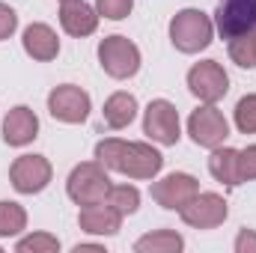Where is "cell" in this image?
I'll return each instance as SVG.
<instances>
[{
	"mask_svg": "<svg viewBox=\"0 0 256 253\" xmlns=\"http://www.w3.org/2000/svg\"><path fill=\"white\" fill-rule=\"evenodd\" d=\"M96 161L104 170L122 173V176L137 179V182L155 179L161 173V167H164V155L155 146H149V143H128V140H120V137L98 140L96 143Z\"/></svg>",
	"mask_w": 256,
	"mask_h": 253,
	"instance_id": "obj_1",
	"label": "cell"
},
{
	"mask_svg": "<svg viewBox=\"0 0 256 253\" xmlns=\"http://www.w3.org/2000/svg\"><path fill=\"white\" fill-rule=\"evenodd\" d=\"M214 39V21L202 9H179L170 18V42L182 54H200Z\"/></svg>",
	"mask_w": 256,
	"mask_h": 253,
	"instance_id": "obj_2",
	"label": "cell"
},
{
	"mask_svg": "<svg viewBox=\"0 0 256 253\" xmlns=\"http://www.w3.org/2000/svg\"><path fill=\"white\" fill-rule=\"evenodd\" d=\"M110 190V179H108V170L98 164V161H84L78 164L68 179H66V194L74 206H96V202H104Z\"/></svg>",
	"mask_w": 256,
	"mask_h": 253,
	"instance_id": "obj_3",
	"label": "cell"
},
{
	"mask_svg": "<svg viewBox=\"0 0 256 253\" xmlns=\"http://www.w3.org/2000/svg\"><path fill=\"white\" fill-rule=\"evenodd\" d=\"M98 63L104 74L116 80H128L140 72V48L128 36H104L98 42Z\"/></svg>",
	"mask_w": 256,
	"mask_h": 253,
	"instance_id": "obj_4",
	"label": "cell"
},
{
	"mask_svg": "<svg viewBox=\"0 0 256 253\" xmlns=\"http://www.w3.org/2000/svg\"><path fill=\"white\" fill-rule=\"evenodd\" d=\"M143 134L158 143V146H176L182 137V126H179V110L173 102L167 98H155L146 104L143 110Z\"/></svg>",
	"mask_w": 256,
	"mask_h": 253,
	"instance_id": "obj_5",
	"label": "cell"
},
{
	"mask_svg": "<svg viewBox=\"0 0 256 253\" xmlns=\"http://www.w3.org/2000/svg\"><path fill=\"white\" fill-rule=\"evenodd\" d=\"M48 110L57 122L80 126V122H86V116L92 110V102H90L86 90H80L74 84H60L48 92Z\"/></svg>",
	"mask_w": 256,
	"mask_h": 253,
	"instance_id": "obj_6",
	"label": "cell"
},
{
	"mask_svg": "<svg viewBox=\"0 0 256 253\" xmlns=\"http://www.w3.org/2000/svg\"><path fill=\"white\" fill-rule=\"evenodd\" d=\"M188 90L202 104H218L230 92V74L218 60H202L188 68Z\"/></svg>",
	"mask_w": 256,
	"mask_h": 253,
	"instance_id": "obj_7",
	"label": "cell"
},
{
	"mask_svg": "<svg viewBox=\"0 0 256 253\" xmlns=\"http://www.w3.org/2000/svg\"><path fill=\"white\" fill-rule=\"evenodd\" d=\"M51 161L45 155H21L9 167V182L18 194H42L51 185Z\"/></svg>",
	"mask_w": 256,
	"mask_h": 253,
	"instance_id": "obj_8",
	"label": "cell"
},
{
	"mask_svg": "<svg viewBox=\"0 0 256 253\" xmlns=\"http://www.w3.org/2000/svg\"><path fill=\"white\" fill-rule=\"evenodd\" d=\"M188 134H191V140L196 146L214 149L230 137V122L214 104H202L188 116Z\"/></svg>",
	"mask_w": 256,
	"mask_h": 253,
	"instance_id": "obj_9",
	"label": "cell"
},
{
	"mask_svg": "<svg viewBox=\"0 0 256 253\" xmlns=\"http://www.w3.org/2000/svg\"><path fill=\"white\" fill-rule=\"evenodd\" d=\"M179 214H182V220H185L188 226H194V230H214V226H220V224L226 220L230 206H226V200H224L220 194L200 190Z\"/></svg>",
	"mask_w": 256,
	"mask_h": 253,
	"instance_id": "obj_10",
	"label": "cell"
},
{
	"mask_svg": "<svg viewBox=\"0 0 256 253\" xmlns=\"http://www.w3.org/2000/svg\"><path fill=\"white\" fill-rule=\"evenodd\" d=\"M152 200L161 206V208H170V212H182L194 196L200 194V182L194 179L191 173H170L158 182H152Z\"/></svg>",
	"mask_w": 256,
	"mask_h": 253,
	"instance_id": "obj_11",
	"label": "cell"
},
{
	"mask_svg": "<svg viewBox=\"0 0 256 253\" xmlns=\"http://www.w3.org/2000/svg\"><path fill=\"white\" fill-rule=\"evenodd\" d=\"M214 27L224 39L248 33L256 27V0H220L214 12Z\"/></svg>",
	"mask_w": 256,
	"mask_h": 253,
	"instance_id": "obj_12",
	"label": "cell"
},
{
	"mask_svg": "<svg viewBox=\"0 0 256 253\" xmlns=\"http://www.w3.org/2000/svg\"><path fill=\"white\" fill-rule=\"evenodd\" d=\"M39 137V116L33 114V108L18 104L3 116V140L9 146H27Z\"/></svg>",
	"mask_w": 256,
	"mask_h": 253,
	"instance_id": "obj_13",
	"label": "cell"
},
{
	"mask_svg": "<svg viewBox=\"0 0 256 253\" xmlns=\"http://www.w3.org/2000/svg\"><path fill=\"white\" fill-rule=\"evenodd\" d=\"M78 226L86 236H116L122 230V214L116 208H110L108 202L84 206L80 214H78Z\"/></svg>",
	"mask_w": 256,
	"mask_h": 253,
	"instance_id": "obj_14",
	"label": "cell"
},
{
	"mask_svg": "<svg viewBox=\"0 0 256 253\" xmlns=\"http://www.w3.org/2000/svg\"><path fill=\"white\" fill-rule=\"evenodd\" d=\"M98 12H96V6H90V3H84V0H68L60 6V24H63V30L68 36H74V39H84V36H92L96 33V27H98Z\"/></svg>",
	"mask_w": 256,
	"mask_h": 253,
	"instance_id": "obj_15",
	"label": "cell"
},
{
	"mask_svg": "<svg viewBox=\"0 0 256 253\" xmlns=\"http://www.w3.org/2000/svg\"><path fill=\"white\" fill-rule=\"evenodd\" d=\"M21 45L27 51V57H33L36 63H51L57 54H60V39L57 33L48 27V24H30L24 27V36H21Z\"/></svg>",
	"mask_w": 256,
	"mask_h": 253,
	"instance_id": "obj_16",
	"label": "cell"
},
{
	"mask_svg": "<svg viewBox=\"0 0 256 253\" xmlns=\"http://www.w3.org/2000/svg\"><path fill=\"white\" fill-rule=\"evenodd\" d=\"M208 173L226 185V188H238L242 185V176H238V149L232 146H214L212 155H208Z\"/></svg>",
	"mask_w": 256,
	"mask_h": 253,
	"instance_id": "obj_17",
	"label": "cell"
},
{
	"mask_svg": "<svg viewBox=\"0 0 256 253\" xmlns=\"http://www.w3.org/2000/svg\"><path fill=\"white\" fill-rule=\"evenodd\" d=\"M134 116H137V98L126 92V90H120V92H114L108 102H104V110H102V120H104V126L114 128V131H120V128H128L134 122Z\"/></svg>",
	"mask_w": 256,
	"mask_h": 253,
	"instance_id": "obj_18",
	"label": "cell"
},
{
	"mask_svg": "<svg viewBox=\"0 0 256 253\" xmlns=\"http://www.w3.org/2000/svg\"><path fill=\"white\" fill-rule=\"evenodd\" d=\"M182 248H185V238L173 230H155V232L134 242L137 253H179Z\"/></svg>",
	"mask_w": 256,
	"mask_h": 253,
	"instance_id": "obj_19",
	"label": "cell"
},
{
	"mask_svg": "<svg viewBox=\"0 0 256 253\" xmlns=\"http://www.w3.org/2000/svg\"><path fill=\"white\" fill-rule=\"evenodd\" d=\"M27 230V212L24 206L12 200H0V238H15Z\"/></svg>",
	"mask_w": 256,
	"mask_h": 253,
	"instance_id": "obj_20",
	"label": "cell"
},
{
	"mask_svg": "<svg viewBox=\"0 0 256 253\" xmlns=\"http://www.w3.org/2000/svg\"><path fill=\"white\" fill-rule=\"evenodd\" d=\"M104 202L110 208H116L122 218H128V214H134L140 208V190L134 188V185H110Z\"/></svg>",
	"mask_w": 256,
	"mask_h": 253,
	"instance_id": "obj_21",
	"label": "cell"
},
{
	"mask_svg": "<svg viewBox=\"0 0 256 253\" xmlns=\"http://www.w3.org/2000/svg\"><path fill=\"white\" fill-rule=\"evenodd\" d=\"M230 60L242 68H256V36L250 30L230 39Z\"/></svg>",
	"mask_w": 256,
	"mask_h": 253,
	"instance_id": "obj_22",
	"label": "cell"
},
{
	"mask_svg": "<svg viewBox=\"0 0 256 253\" xmlns=\"http://www.w3.org/2000/svg\"><path fill=\"white\" fill-rule=\"evenodd\" d=\"M15 250L18 253H57L60 250V242H57V236H51V232H33V236L18 238Z\"/></svg>",
	"mask_w": 256,
	"mask_h": 253,
	"instance_id": "obj_23",
	"label": "cell"
},
{
	"mask_svg": "<svg viewBox=\"0 0 256 253\" xmlns=\"http://www.w3.org/2000/svg\"><path fill=\"white\" fill-rule=\"evenodd\" d=\"M232 116H236V128H238L242 134H256V96L238 98Z\"/></svg>",
	"mask_w": 256,
	"mask_h": 253,
	"instance_id": "obj_24",
	"label": "cell"
},
{
	"mask_svg": "<svg viewBox=\"0 0 256 253\" xmlns=\"http://www.w3.org/2000/svg\"><path fill=\"white\" fill-rule=\"evenodd\" d=\"M134 0H96V12L108 21H122L131 15Z\"/></svg>",
	"mask_w": 256,
	"mask_h": 253,
	"instance_id": "obj_25",
	"label": "cell"
},
{
	"mask_svg": "<svg viewBox=\"0 0 256 253\" xmlns=\"http://www.w3.org/2000/svg\"><path fill=\"white\" fill-rule=\"evenodd\" d=\"M238 176H242V182L256 179V143L248 149H238Z\"/></svg>",
	"mask_w": 256,
	"mask_h": 253,
	"instance_id": "obj_26",
	"label": "cell"
},
{
	"mask_svg": "<svg viewBox=\"0 0 256 253\" xmlns=\"http://www.w3.org/2000/svg\"><path fill=\"white\" fill-rule=\"evenodd\" d=\"M15 30H18V12H15L12 6L0 3V42H3V39H9Z\"/></svg>",
	"mask_w": 256,
	"mask_h": 253,
	"instance_id": "obj_27",
	"label": "cell"
},
{
	"mask_svg": "<svg viewBox=\"0 0 256 253\" xmlns=\"http://www.w3.org/2000/svg\"><path fill=\"white\" fill-rule=\"evenodd\" d=\"M236 253H256V232L254 230H242L236 236Z\"/></svg>",
	"mask_w": 256,
	"mask_h": 253,
	"instance_id": "obj_28",
	"label": "cell"
},
{
	"mask_svg": "<svg viewBox=\"0 0 256 253\" xmlns=\"http://www.w3.org/2000/svg\"><path fill=\"white\" fill-rule=\"evenodd\" d=\"M84 250H104V248H102V244H74V253H84Z\"/></svg>",
	"mask_w": 256,
	"mask_h": 253,
	"instance_id": "obj_29",
	"label": "cell"
},
{
	"mask_svg": "<svg viewBox=\"0 0 256 253\" xmlns=\"http://www.w3.org/2000/svg\"><path fill=\"white\" fill-rule=\"evenodd\" d=\"M250 33H254V36H256V27H250Z\"/></svg>",
	"mask_w": 256,
	"mask_h": 253,
	"instance_id": "obj_30",
	"label": "cell"
},
{
	"mask_svg": "<svg viewBox=\"0 0 256 253\" xmlns=\"http://www.w3.org/2000/svg\"><path fill=\"white\" fill-rule=\"evenodd\" d=\"M60 3H68V0H60Z\"/></svg>",
	"mask_w": 256,
	"mask_h": 253,
	"instance_id": "obj_31",
	"label": "cell"
}]
</instances>
